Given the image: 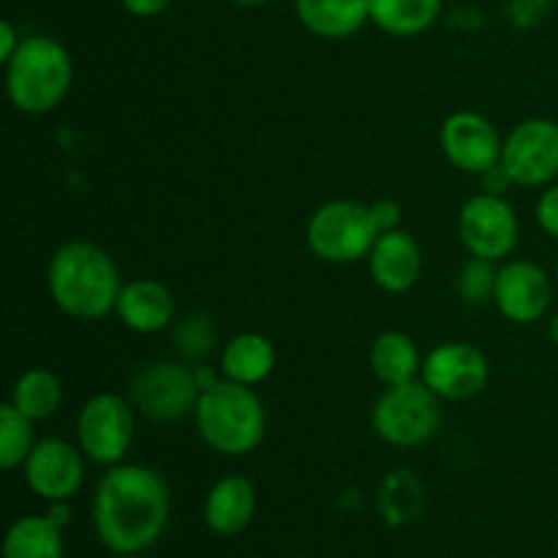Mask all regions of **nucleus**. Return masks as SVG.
I'll list each match as a JSON object with an SVG mask.
<instances>
[{
	"instance_id": "12",
	"label": "nucleus",
	"mask_w": 558,
	"mask_h": 558,
	"mask_svg": "<svg viewBox=\"0 0 558 558\" xmlns=\"http://www.w3.org/2000/svg\"><path fill=\"white\" fill-rule=\"evenodd\" d=\"M439 142L447 161L461 172L474 174V178L496 167L501 161V147H505V140L499 136L496 125L472 109L452 112L441 123Z\"/></svg>"
},
{
	"instance_id": "8",
	"label": "nucleus",
	"mask_w": 558,
	"mask_h": 558,
	"mask_svg": "<svg viewBox=\"0 0 558 558\" xmlns=\"http://www.w3.org/2000/svg\"><path fill=\"white\" fill-rule=\"evenodd\" d=\"M129 392L136 412L158 423H172L194 414L202 396L194 368L178 360H161L140 368L131 379Z\"/></svg>"
},
{
	"instance_id": "27",
	"label": "nucleus",
	"mask_w": 558,
	"mask_h": 558,
	"mask_svg": "<svg viewBox=\"0 0 558 558\" xmlns=\"http://www.w3.org/2000/svg\"><path fill=\"white\" fill-rule=\"evenodd\" d=\"M172 341L185 360H202L216 343V330H213L207 316L196 314L174 325Z\"/></svg>"
},
{
	"instance_id": "29",
	"label": "nucleus",
	"mask_w": 558,
	"mask_h": 558,
	"mask_svg": "<svg viewBox=\"0 0 558 558\" xmlns=\"http://www.w3.org/2000/svg\"><path fill=\"white\" fill-rule=\"evenodd\" d=\"M554 0H512L510 16L518 27H534L548 16Z\"/></svg>"
},
{
	"instance_id": "36",
	"label": "nucleus",
	"mask_w": 558,
	"mask_h": 558,
	"mask_svg": "<svg viewBox=\"0 0 558 558\" xmlns=\"http://www.w3.org/2000/svg\"><path fill=\"white\" fill-rule=\"evenodd\" d=\"M232 3H238V5H262V3H267V0H232Z\"/></svg>"
},
{
	"instance_id": "10",
	"label": "nucleus",
	"mask_w": 558,
	"mask_h": 558,
	"mask_svg": "<svg viewBox=\"0 0 558 558\" xmlns=\"http://www.w3.org/2000/svg\"><path fill=\"white\" fill-rule=\"evenodd\" d=\"M501 167L521 189H539L558 178V123L529 118L505 136Z\"/></svg>"
},
{
	"instance_id": "38",
	"label": "nucleus",
	"mask_w": 558,
	"mask_h": 558,
	"mask_svg": "<svg viewBox=\"0 0 558 558\" xmlns=\"http://www.w3.org/2000/svg\"><path fill=\"white\" fill-rule=\"evenodd\" d=\"M556 281H558V256H556Z\"/></svg>"
},
{
	"instance_id": "30",
	"label": "nucleus",
	"mask_w": 558,
	"mask_h": 558,
	"mask_svg": "<svg viewBox=\"0 0 558 558\" xmlns=\"http://www.w3.org/2000/svg\"><path fill=\"white\" fill-rule=\"evenodd\" d=\"M371 216H374V223L376 229H379V234L385 232H392V229H401V205L392 199H376L374 205H371Z\"/></svg>"
},
{
	"instance_id": "16",
	"label": "nucleus",
	"mask_w": 558,
	"mask_h": 558,
	"mask_svg": "<svg viewBox=\"0 0 558 558\" xmlns=\"http://www.w3.org/2000/svg\"><path fill=\"white\" fill-rule=\"evenodd\" d=\"M174 311H178L174 294L167 283L156 278H136V281L123 283L114 314L131 332L153 336L174 325Z\"/></svg>"
},
{
	"instance_id": "23",
	"label": "nucleus",
	"mask_w": 558,
	"mask_h": 558,
	"mask_svg": "<svg viewBox=\"0 0 558 558\" xmlns=\"http://www.w3.org/2000/svg\"><path fill=\"white\" fill-rule=\"evenodd\" d=\"M9 403L27 420L41 423V420L52 417L63 403V385L52 371L31 368L14 381Z\"/></svg>"
},
{
	"instance_id": "20",
	"label": "nucleus",
	"mask_w": 558,
	"mask_h": 558,
	"mask_svg": "<svg viewBox=\"0 0 558 558\" xmlns=\"http://www.w3.org/2000/svg\"><path fill=\"white\" fill-rule=\"evenodd\" d=\"M368 365L381 385L396 387L420 379V374H423V354H420L412 336L401 330H387L376 336V341L371 343Z\"/></svg>"
},
{
	"instance_id": "25",
	"label": "nucleus",
	"mask_w": 558,
	"mask_h": 558,
	"mask_svg": "<svg viewBox=\"0 0 558 558\" xmlns=\"http://www.w3.org/2000/svg\"><path fill=\"white\" fill-rule=\"evenodd\" d=\"M33 420H27L25 414L16 412L9 401L0 407V466L3 469H16L27 461V456L36 447L33 439Z\"/></svg>"
},
{
	"instance_id": "37",
	"label": "nucleus",
	"mask_w": 558,
	"mask_h": 558,
	"mask_svg": "<svg viewBox=\"0 0 558 558\" xmlns=\"http://www.w3.org/2000/svg\"><path fill=\"white\" fill-rule=\"evenodd\" d=\"M118 558H145L142 554H131V556H118Z\"/></svg>"
},
{
	"instance_id": "24",
	"label": "nucleus",
	"mask_w": 558,
	"mask_h": 558,
	"mask_svg": "<svg viewBox=\"0 0 558 558\" xmlns=\"http://www.w3.org/2000/svg\"><path fill=\"white\" fill-rule=\"evenodd\" d=\"M425 494L412 472H392L379 488V510L390 526H407L423 515Z\"/></svg>"
},
{
	"instance_id": "5",
	"label": "nucleus",
	"mask_w": 558,
	"mask_h": 558,
	"mask_svg": "<svg viewBox=\"0 0 558 558\" xmlns=\"http://www.w3.org/2000/svg\"><path fill=\"white\" fill-rule=\"evenodd\" d=\"M379 229H376L371 205L357 199H332L311 213L305 223V243L311 254L330 265L368 259Z\"/></svg>"
},
{
	"instance_id": "3",
	"label": "nucleus",
	"mask_w": 558,
	"mask_h": 558,
	"mask_svg": "<svg viewBox=\"0 0 558 558\" xmlns=\"http://www.w3.org/2000/svg\"><path fill=\"white\" fill-rule=\"evenodd\" d=\"M196 430L213 452L227 458L251 456L262 445L267 414L254 387L221 379L196 403Z\"/></svg>"
},
{
	"instance_id": "19",
	"label": "nucleus",
	"mask_w": 558,
	"mask_h": 558,
	"mask_svg": "<svg viewBox=\"0 0 558 558\" xmlns=\"http://www.w3.org/2000/svg\"><path fill=\"white\" fill-rule=\"evenodd\" d=\"M278 352L272 341L262 332H240L229 338L221 349V374L238 385L256 387L270 379L276 371Z\"/></svg>"
},
{
	"instance_id": "11",
	"label": "nucleus",
	"mask_w": 558,
	"mask_h": 558,
	"mask_svg": "<svg viewBox=\"0 0 558 558\" xmlns=\"http://www.w3.org/2000/svg\"><path fill=\"white\" fill-rule=\"evenodd\" d=\"M488 376V360L477 347L466 341H447L425 354L420 379L441 401H469L485 390Z\"/></svg>"
},
{
	"instance_id": "32",
	"label": "nucleus",
	"mask_w": 558,
	"mask_h": 558,
	"mask_svg": "<svg viewBox=\"0 0 558 558\" xmlns=\"http://www.w3.org/2000/svg\"><path fill=\"white\" fill-rule=\"evenodd\" d=\"M172 3L174 0H120V5H123L131 16H140V20H150V16L163 14Z\"/></svg>"
},
{
	"instance_id": "33",
	"label": "nucleus",
	"mask_w": 558,
	"mask_h": 558,
	"mask_svg": "<svg viewBox=\"0 0 558 558\" xmlns=\"http://www.w3.org/2000/svg\"><path fill=\"white\" fill-rule=\"evenodd\" d=\"M20 44H22V36L16 33V27L11 25L9 20L0 22V63L3 65L9 63V60L16 54V49H20Z\"/></svg>"
},
{
	"instance_id": "21",
	"label": "nucleus",
	"mask_w": 558,
	"mask_h": 558,
	"mask_svg": "<svg viewBox=\"0 0 558 558\" xmlns=\"http://www.w3.org/2000/svg\"><path fill=\"white\" fill-rule=\"evenodd\" d=\"M371 22L381 33L412 38L430 31L441 14V0H368Z\"/></svg>"
},
{
	"instance_id": "13",
	"label": "nucleus",
	"mask_w": 558,
	"mask_h": 558,
	"mask_svg": "<svg viewBox=\"0 0 558 558\" xmlns=\"http://www.w3.org/2000/svg\"><path fill=\"white\" fill-rule=\"evenodd\" d=\"M22 472L27 488L41 501H69L85 483V452L65 439L36 441Z\"/></svg>"
},
{
	"instance_id": "17",
	"label": "nucleus",
	"mask_w": 558,
	"mask_h": 558,
	"mask_svg": "<svg viewBox=\"0 0 558 558\" xmlns=\"http://www.w3.org/2000/svg\"><path fill=\"white\" fill-rule=\"evenodd\" d=\"M256 488L243 474H227L205 496V523L218 537H234L254 521Z\"/></svg>"
},
{
	"instance_id": "2",
	"label": "nucleus",
	"mask_w": 558,
	"mask_h": 558,
	"mask_svg": "<svg viewBox=\"0 0 558 558\" xmlns=\"http://www.w3.org/2000/svg\"><path fill=\"white\" fill-rule=\"evenodd\" d=\"M47 289L52 303L65 316L98 322L118 308L123 281L114 259L101 245L71 240L60 245L49 259Z\"/></svg>"
},
{
	"instance_id": "35",
	"label": "nucleus",
	"mask_w": 558,
	"mask_h": 558,
	"mask_svg": "<svg viewBox=\"0 0 558 558\" xmlns=\"http://www.w3.org/2000/svg\"><path fill=\"white\" fill-rule=\"evenodd\" d=\"M548 338H550V343L558 349V311L550 316V322H548Z\"/></svg>"
},
{
	"instance_id": "9",
	"label": "nucleus",
	"mask_w": 558,
	"mask_h": 558,
	"mask_svg": "<svg viewBox=\"0 0 558 558\" xmlns=\"http://www.w3.org/2000/svg\"><path fill=\"white\" fill-rule=\"evenodd\" d=\"M521 221L505 196L483 194L466 202L458 213V238L472 256L488 262H501L518 245Z\"/></svg>"
},
{
	"instance_id": "31",
	"label": "nucleus",
	"mask_w": 558,
	"mask_h": 558,
	"mask_svg": "<svg viewBox=\"0 0 558 558\" xmlns=\"http://www.w3.org/2000/svg\"><path fill=\"white\" fill-rule=\"evenodd\" d=\"M480 185H483V194H494V196H505L507 189H512V178L507 174V169L501 167V161L496 167H490L488 172L480 174Z\"/></svg>"
},
{
	"instance_id": "18",
	"label": "nucleus",
	"mask_w": 558,
	"mask_h": 558,
	"mask_svg": "<svg viewBox=\"0 0 558 558\" xmlns=\"http://www.w3.org/2000/svg\"><path fill=\"white\" fill-rule=\"evenodd\" d=\"M300 25L319 38H349L371 20L368 0H294Z\"/></svg>"
},
{
	"instance_id": "14",
	"label": "nucleus",
	"mask_w": 558,
	"mask_h": 558,
	"mask_svg": "<svg viewBox=\"0 0 558 558\" xmlns=\"http://www.w3.org/2000/svg\"><path fill=\"white\" fill-rule=\"evenodd\" d=\"M494 305L512 325H534L550 305L548 272L529 259L507 262L496 276Z\"/></svg>"
},
{
	"instance_id": "6",
	"label": "nucleus",
	"mask_w": 558,
	"mask_h": 558,
	"mask_svg": "<svg viewBox=\"0 0 558 558\" xmlns=\"http://www.w3.org/2000/svg\"><path fill=\"white\" fill-rule=\"evenodd\" d=\"M371 425L390 447L425 445L441 425V398L423 379L385 387L371 409Z\"/></svg>"
},
{
	"instance_id": "4",
	"label": "nucleus",
	"mask_w": 558,
	"mask_h": 558,
	"mask_svg": "<svg viewBox=\"0 0 558 558\" xmlns=\"http://www.w3.org/2000/svg\"><path fill=\"white\" fill-rule=\"evenodd\" d=\"M74 82L71 54L58 38L25 36L5 63V93L11 107L25 114H47L65 101Z\"/></svg>"
},
{
	"instance_id": "26",
	"label": "nucleus",
	"mask_w": 558,
	"mask_h": 558,
	"mask_svg": "<svg viewBox=\"0 0 558 558\" xmlns=\"http://www.w3.org/2000/svg\"><path fill=\"white\" fill-rule=\"evenodd\" d=\"M496 276H499V270L494 267V262L472 256V259L461 267V276H458V283H456L463 303L477 305V303H488V300H494Z\"/></svg>"
},
{
	"instance_id": "28",
	"label": "nucleus",
	"mask_w": 558,
	"mask_h": 558,
	"mask_svg": "<svg viewBox=\"0 0 558 558\" xmlns=\"http://www.w3.org/2000/svg\"><path fill=\"white\" fill-rule=\"evenodd\" d=\"M534 216H537L539 229H543L545 234H550L554 240H558V183H550L548 189L539 194Z\"/></svg>"
},
{
	"instance_id": "22",
	"label": "nucleus",
	"mask_w": 558,
	"mask_h": 558,
	"mask_svg": "<svg viewBox=\"0 0 558 558\" xmlns=\"http://www.w3.org/2000/svg\"><path fill=\"white\" fill-rule=\"evenodd\" d=\"M63 529L47 515H25L11 523L3 539V558H63Z\"/></svg>"
},
{
	"instance_id": "1",
	"label": "nucleus",
	"mask_w": 558,
	"mask_h": 558,
	"mask_svg": "<svg viewBox=\"0 0 558 558\" xmlns=\"http://www.w3.org/2000/svg\"><path fill=\"white\" fill-rule=\"evenodd\" d=\"M169 488L142 463H118L98 480L93 494V526L114 556L142 554L161 539L169 521Z\"/></svg>"
},
{
	"instance_id": "7",
	"label": "nucleus",
	"mask_w": 558,
	"mask_h": 558,
	"mask_svg": "<svg viewBox=\"0 0 558 558\" xmlns=\"http://www.w3.org/2000/svg\"><path fill=\"white\" fill-rule=\"evenodd\" d=\"M134 441V403L118 392H98L76 414V445L87 461L118 466Z\"/></svg>"
},
{
	"instance_id": "15",
	"label": "nucleus",
	"mask_w": 558,
	"mask_h": 558,
	"mask_svg": "<svg viewBox=\"0 0 558 558\" xmlns=\"http://www.w3.org/2000/svg\"><path fill=\"white\" fill-rule=\"evenodd\" d=\"M368 270L381 292L403 294L420 281L423 251L407 229H392L376 238L368 254Z\"/></svg>"
},
{
	"instance_id": "34",
	"label": "nucleus",
	"mask_w": 558,
	"mask_h": 558,
	"mask_svg": "<svg viewBox=\"0 0 558 558\" xmlns=\"http://www.w3.org/2000/svg\"><path fill=\"white\" fill-rule=\"evenodd\" d=\"M44 515H47L49 521H52L58 529H65L71 523L69 501H49V507H47V512H44Z\"/></svg>"
}]
</instances>
